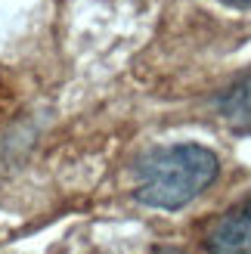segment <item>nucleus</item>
I'll list each match as a JSON object with an SVG mask.
<instances>
[{
    "label": "nucleus",
    "instance_id": "nucleus-4",
    "mask_svg": "<svg viewBox=\"0 0 251 254\" xmlns=\"http://www.w3.org/2000/svg\"><path fill=\"white\" fill-rule=\"evenodd\" d=\"M214 118L233 133H251V65L230 74V81L214 90Z\"/></svg>",
    "mask_w": 251,
    "mask_h": 254
},
{
    "label": "nucleus",
    "instance_id": "nucleus-1",
    "mask_svg": "<svg viewBox=\"0 0 251 254\" xmlns=\"http://www.w3.org/2000/svg\"><path fill=\"white\" fill-rule=\"evenodd\" d=\"M251 41V0H161L152 59L202 65Z\"/></svg>",
    "mask_w": 251,
    "mask_h": 254
},
{
    "label": "nucleus",
    "instance_id": "nucleus-3",
    "mask_svg": "<svg viewBox=\"0 0 251 254\" xmlns=\"http://www.w3.org/2000/svg\"><path fill=\"white\" fill-rule=\"evenodd\" d=\"M202 254H251V192L214 214L198 233Z\"/></svg>",
    "mask_w": 251,
    "mask_h": 254
},
{
    "label": "nucleus",
    "instance_id": "nucleus-2",
    "mask_svg": "<svg viewBox=\"0 0 251 254\" xmlns=\"http://www.w3.org/2000/svg\"><path fill=\"white\" fill-rule=\"evenodd\" d=\"M220 155L205 143H171L146 149L130 168V198L143 208L177 214L217 186Z\"/></svg>",
    "mask_w": 251,
    "mask_h": 254
},
{
    "label": "nucleus",
    "instance_id": "nucleus-5",
    "mask_svg": "<svg viewBox=\"0 0 251 254\" xmlns=\"http://www.w3.org/2000/svg\"><path fill=\"white\" fill-rule=\"evenodd\" d=\"M152 254H192V251H186V248H180V245H158Z\"/></svg>",
    "mask_w": 251,
    "mask_h": 254
}]
</instances>
